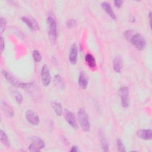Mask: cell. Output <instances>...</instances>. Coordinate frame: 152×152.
I'll list each match as a JSON object with an SVG mask.
<instances>
[{"label": "cell", "mask_w": 152, "mask_h": 152, "mask_svg": "<svg viewBox=\"0 0 152 152\" xmlns=\"http://www.w3.org/2000/svg\"><path fill=\"white\" fill-rule=\"evenodd\" d=\"M101 142L102 147L103 151H109V143L106 140V138L103 136H101Z\"/></svg>", "instance_id": "21"}, {"label": "cell", "mask_w": 152, "mask_h": 152, "mask_svg": "<svg viewBox=\"0 0 152 152\" xmlns=\"http://www.w3.org/2000/svg\"><path fill=\"white\" fill-rule=\"evenodd\" d=\"M124 36H125V39H126L128 41L130 42V40H131V38H132V37L133 35L134 34V31L133 30H126V31L124 32Z\"/></svg>", "instance_id": "24"}, {"label": "cell", "mask_w": 152, "mask_h": 152, "mask_svg": "<svg viewBox=\"0 0 152 152\" xmlns=\"http://www.w3.org/2000/svg\"><path fill=\"white\" fill-rule=\"evenodd\" d=\"M151 130L150 129H141L137 132V135L140 139L144 140H150L151 139Z\"/></svg>", "instance_id": "13"}, {"label": "cell", "mask_w": 152, "mask_h": 152, "mask_svg": "<svg viewBox=\"0 0 152 152\" xmlns=\"http://www.w3.org/2000/svg\"><path fill=\"white\" fill-rule=\"evenodd\" d=\"M139 50H142L145 48V40L140 33H134L130 42Z\"/></svg>", "instance_id": "3"}, {"label": "cell", "mask_w": 152, "mask_h": 152, "mask_svg": "<svg viewBox=\"0 0 152 152\" xmlns=\"http://www.w3.org/2000/svg\"><path fill=\"white\" fill-rule=\"evenodd\" d=\"M21 20L31 30H39V25L38 22L33 18L23 16L21 18Z\"/></svg>", "instance_id": "10"}, {"label": "cell", "mask_w": 152, "mask_h": 152, "mask_svg": "<svg viewBox=\"0 0 152 152\" xmlns=\"http://www.w3.org/2000/svg\"><path fill=\"white\" fill-rule=\"evenodd\" d=\"M4 48H5L4 40L2 37H1V38H0V50H1V53L4 51Z\"/></svg>", "instance_id": "28"}, {"label": "cell", "mask_w": 152, "mask_h": 152, "mask_svg": "<svg viewBox=\"0 0 152 152\" xmlns=\"http://www.w3.org/2000/svg\"><path fill=\"white\" fill-rule=\"evenodd\" d=\"M41 80L43 85L45 87H48L50 83V74L49 69V68L46 64H44L41 69Z\"/></svg>", "instance_id": "7"}, {"label": "cell", "mask_w": 152, "mask_h": 152, "mask_svg": "<svg viewBox=\"0 0 152 152\" xmlns=\"http://www.w3.org/2000/svg\"><path fill=\"white\" fill-rule=\"evenodd\" d=\"M85 60L90 68H94L96 66V60L91 54L87 53L85 57Z\"/></svg>", "instance_id": "18"}, {"label": "cell", "mask_w": 152, "mask_h": 152, "mask_svg": "<svg viewBox=\"0 0 152 152\" xmlns=\"http://www.w3.org/2000/svg\"><path fill=\"white\" fill-rule=\"evenodd\" d=\"M76 24V21L75 19L74 18H71L69 19L67 23H66V26L68 28H72L73 27H74Z\"/></svg>", "instance_id": "26"}, {"label": "cell", "mask_w": 152, "mask_h": 152, "mask_svg": "<svg viewBox=\"0 0 152 152\" xmlns=\"http://www.w3.org/2000/svg\"><path fill=\"white\" fill-rule=\"evenodd\" d=\"M45 147L44 141L38 137L34 136L31 138V142L28 146V150L31 151H39Z\"/></svg>", "instance_id": "6"}, {"label": "cell", "mask_w": 152, "mask_h": 152, "mask_svg": "<svg viewBox=\"0 0 152 152\" xmlns=\"http://www.w3.org/2000/svg\"><path fill=\"white\" fill-rule=\"evenodd\" d=\"M33 57L34 61L37 62H39L42 60V55L40 52L37 50H34L33 51Z\"/></svg>", "instance_id": "22"}, {"label": "cell", "mask_w": 152, "mask_h": 152, "mask_svg": "<svg viewBox=\"0 0 152 152\" xmlns=\"http://www.w3.org/2000/svg\"><path fill=\"white\" fill-rule=\"evenodd\" d=\"M88 83V78L87 74L82 71L80 72L78 77V84L83 89H86L87 87Z\"/></svg>", "instance_id": "14"}, {"label": "cell", "mask_w": 152, "mask_h": 152, "mask_svg": "<svg viewBox=\"0 0 152 152\" xmlns=\"http://www.w3.org/2000/svg\"><path fill=\"white\" fill-rule=\"evenodd\" d=\"M7 25V20L5 18L1 17L0 19V33L2 34L5 30Z\"/></svg>", "instance_id": "25"}, {"label": "cell", "mask_w": 152, "mask_h": 152, "mask_svg": "<svg viewBox=\"0 0 152 152\" xmlns=\"http://www.w3.org/2000/svg\"><path fill=\"white\" fill-rule=\"evenodd\" d=\"M15 100L16 102L18 103V104H21L23 102V97L22 96L21 94L20 93H17V94L15 95Z\"/></svg>", "instance_id": "27"}, {"label": "cell", "mask_w": 152, "mask_h": 152, "mask_svg": "<svg viewBox=\"0 0 152 152\" xmlns=\"http://www.w3.org/2000/svg\"><path fill=\"white\" fill-rule=\"evenodd\" d=\"M26 118L28 123L33 125H37L40 123V119L38 115L31 110H28L26 112Z\"/></svg>", "instance_id": "9"}, {"label": "cell", "mask_w": 152, "mask_h": 152, "mask_svg": "<svg viewBox=\"0 0 152 152\" xmlns=\"http://www.w3.org/2000/svg\"><path fill=\"white\" fill-rule=\"evenodd\" d=\"M102 7L103 8V9L107 13V14L113 19V20H116V15L115 14V12H113L110 5L107 2H103L101 4Z\"/></svg>", "instance_id": "15"}, {"label": "cell", "mask_w": 152, "mask_h": 152, "mask_svg": "<svg viewBox=\"0 0 152 152\" xmlns=\"http://www.w3.org/2000/svg\"><path fill=\"white\" fill-rule=\"evenodd\" d=\"M47 23L48 24V35L49 40L52 43H55L57 37L56 22L55 18L53 15H49L47 18Z\"/></svg>", "instance_id": "1"}, {"label": "cell", "mask_w": 152, "mask_h": 152, "mask_svg": "<svg viewBox=\"0 0 152 152\" xmlns=\"http://www.w3.org/2000/svg\"><path fill=\"white\" fill-rule=\"evenodd\" d=\"M116 145H117L118 150L119 151H121V152H124V151L125 152V151H126L125 146H124V144L122 143L121 140H120V139H118L117 140V141H116Z\"/></svg>", "instance_id": "23"}, {"label": "cell", "mask_w": 152, "mask_h": 152, "mask_svg": "<svg viewBox=\"0 0 152 152\" xmlns=\"http://www.w3.org/2000/svg\"><path fill=\"white\" fill-rule=\"evenodd\" d=\"M123 67V59L120 55L116 56L113 60V68L116 72H121Z\"/></svg>", "instance_id": "12"}, {"label": "cell", "mask_w": 152, "mask_h": 152, "mask_svg": "<svg viewBox=\"0 0 152 152\" xmlns=\"http://www.w3.org/2000/svg\"><path fill=\"white\" fill-rule=\"evenodd\" d=\"M151 12H149V14H148V18L150 19V23L151 24Z\"/></svg>", "instance_id": "31"}, {"label": "cell", "mask_w": 152, "mask_h": 152, "mask_svg": "<svg viewBox=\"0 0 152 152\" xmlns=\"http://www.w3.org/2000/svg\"><path fill=\"white\" fill-rule=\"evenodd\" d=\"M78 120L79 124L84 131H88L90 130V122L88 116L87 112L83 109H80L78 112Z\"/></svg>", "instance_id": "2"}, {"label": "cell", "mask_w": 152, "mask_h": 152, "mask_svg": "<svg viewBox=\"0 0 152 152\" xmlns=\"http://www.w3.org/2000/svg\"><path fill=\"white\" fill-rule=\"evenodd\" d=\"M114 3H115V5L116 7L121 8L122 5L123 1H121V0H115V1H114Z\"/></svg>", "instance_id": "29"}, {"label": "cell", "mask_w": 152, "mask_h": 152, "mask_svg": "<svg viewBox=\"0 0 152 152\" xmlns=\"http://www.w3.org/2000/svg\"><path fill=\"white\" fill-rule=\"evenodd\" d=\"M1 107L3 111L10 117H12L14 116V112L12 108L5 101L1 102Z\"/></svg>", "instance_id": "16"}, {"label": "cell", "mask_w": 152, "mask_h": 152, "mask_svg": "<svg viewBox=\"0 0 152 152\" xmlns=\"http://www.w3.org/2000/svg\"><path fill=\"white\" fill-rule=\"evenodd\" d=\"M77 56H78V48L75 44H72L71 46L69 53V62L72 64H76L77 62Z\"/></svg>", "instance_id": "11"}, {"label": "cell", "mask_w": 152, "mask_h": 152, "mask_svg": "<svg viewBox=\"0 0 152 152\" xmlns=\"http://www.w3.org/2000/svg\"><path fill=\"white\" fill-rule=\"evenodd\" d=\"M51 106L56 115L61 116L62 115V106L60 103L56 101H53L51 102Z\"/></svg>", "instance_id": "17"}, {"label": "cell", "mask_w": 152, "mask_h": 152, "mask_svg": "<svg viewBox=\"0 0 152 152\" xmlns=\"http://www.w3.org/2000/svg\"><path fill=\"white\" fill-rule=\"evenodd\" d=\"M54 81H55V83L56 84V86L61 88V89H64L65 87V83L64 80V79L61 77V75H55V78H54Z\"/></svg>", "instance_id": "19"}, {"label": "cell", "mask_w": 152, "mask_h": 152, "mask_svg": "<svg viewBox=\"0 0 152 152\" xmlns=\"http://www.w3.org/2000/svg\"><path fill=\"white\" fill-rule=\"evenodd\" d=\"M118 94L121 97L122 107H128L129 105V93L128 88L126 86H122L118 90Z\"/></svg>", "instance_id": "4"}, {"label": "cell", "mask_w": 152, "mask_h": 152, "mask_svg": "<svg viewBox=\"0 0 152 152\" xmlns=\"http://www.w3.org/2000/svg\"><path fill=\"white\" fill-rule=\"evenodd\" d=\"M64 116L66 121L71 127H72L75 129H78V126L77 121L75 119V115L71 111L66 109L64 112Z\"/></svg>", "instance_id": "8"}, {"label": "cell", "mask_w": 152, "mask_h": 152, "mask_svg": "<svg viewBox=\"0 0 152 152\" xmlns=\"http://www.w3.org/2000/svg\"><path fill=\"white\" fill-rule=\"evenodd\" d=\"M71 152H77L78 151V147L76 146V145H73L71 148L69 150Z\"/></svg>", "instance_id": "30"}, {"label": "cell", "mask_w": 152, "mask_h": 152, "mask_svg": "<svg viewBox=\"0 0 152 152\" xmlns=\"http://www.w3.org/2000/svg\"><path fill=\"white\" fill-rule=\"evenodd\" d=\"M2 74L3 75L4 77L13 86L18 88H21L24 89L26 86V83H21L16 78H15L12 75L8 72L7 71L2 70Z\"/></svg>", "instance_id": "5"}, {"label": "cell", "mask_w": 152, "mask_h": 152, "mask_svg": "<svg viewBox=\"0 0 152 152\" xmlns=\"http://www.w3.org/2000/svg\"><path fill=\"white\" fill-rule=\"evenodd\" d=\"M0 140H1V142H2V144L3 145H4L5 146H6L7 147H9L10 146L7 134L2 130L0 131Z\"/></svg>", "instance_id": "20"}]
</instances>
